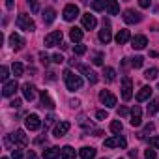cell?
Here are the masks:
<instances>
[{
    "label": "cell",
    "mask_w": 159,
    "mask_h": 159,
    "mask_svg": "<svg viewBox=\"0 0 159 159\" xmlns=\"http://www.w3.org/2000/svg\"><path fill=\"white\" fill-rule=\"evenodd\" d=\"M64 81H66L67 90H71V92L81 90V88H83V79L79 77V75H75V73H71L69 69H66V71H64Z\"/></svg>",
    "instance_id": "6da1fadb"
},
{
    "label": "cell",
    "mask_w": 159,
    "mask_h": 159,
    "mask_svg": "<svg viewBox=\"0 0 159 159\" xmlns=\"http://www.w3.org/2000/svg\"><path fill=\"white\" fill-rule=\"evenodd\" d=\"M15 25H17L21 30H26V32H34V30H36V23H34L32 17L26 15V13H21V15L17 17V21H15Z\"/></svg>",
    "instance_id": "7a4b0ae2"
},
{
    "label": "cell",
    "mask_w": 159,
    "mask_h": 159,
    "mask_svg": "<svg viewBox=\"0 0 159 159\" xmlns=\"http://www.w3.org/2000/svg\"><path fill=\"white\" fill-rule=\"evenodd\" d=\"M62 38H64L62 30H54V32H51V34L45 36L43 43H45V47H56V45L62 43Z\"/></svg>",
    "instance_id": "3957f363"
},
{
    "label": "cell",
    "mask_w": 159,
    "mask_h": 159,
    "mask_svg": "<svg viewBox=\"0 0 159 159\" xmlns=\"http://www.w3.org/2000/svg\"><path fill=\"white\" fill-rule=\"evenodd\" d=\"M112 39V30H111V23H109V19H103V26H101V30H99V41L101 43H109Z\"/></svg>",
    "instance_id": "277c9868"
},
{
    "label": "cell",
    "mask_w": 159,
    "mask_h": 159,
    "mask_svg": "<svg viewBox=\"0 0 159 159\" xmlns=\"http://www.w3.org/2000/svg\"><path fill=\"white\" fill-rule=\"evenodd\" d=\"M105 148H127V140L122 137V135H116V137H111V139H105Z\"/></svg>",
    "instance_id": "5b68a950"
},
{
    "label": "cell",
    "mask_w": 159,
    "mask_h": 159,
    "mask_svg": "<svg viewBox=\"0 0 159 159\" xmlns=\"http://www.w3.org/2000/svg\"><path fill=\"white\" fill-rule=\"evenodd\" d=\"M62 17H64L67 23L75 21V19L79 17V6H77V4H67V6L64 8V11H62Z\"/></svg>",
    "instance_id": "8992f818"
},
{
    "label": "cell",
    "mask_w": 159,
    "mask_h": 159,
    "mask_svg": "<svg viewBox=\"0 0 159 159\" xmlns=\"http://www.w3.org/2000/svg\"><path fill=\"white\" fill-rule=\"evenodd\" d=\"M99 101H101L105 107H109V109L116 107V96H114L112 92H109V90H101V92H99Z\"/></svg>",
    "instance_id": "52a82bcc"
},
{
    "label": "cell",
    "mask_w": 159,
    "mask_h": 159,
    "mask_svg": "<svg viewBox=\"0 0 159 159\" xmlns=\"http://www.w3.org/2000/svg\"><path fill=\"white\" fill-rule=\"evenodd\" d=\"M122 98H124L125 101H129V99L133 98V83H131V79H129L127 75L122 79Z\"/></svg>",
    "instance_id": "ba28073f"
},
{
    "label": "cell",
    "mask_w": 159,
    "mask_h": 159,
    "mask_svg": "<svg viewBox=\"0 0 159 159\" xmlns=\"http://www.w3.org/2000/svg\"><path fill=\"white\" fill-rule=\"evenodd\" d=\"M122 17H124V21H125L127 25H137V23L142 21V15H140L139 11H135V10H125Z\"/></svg>",
    "instance_id": "9c48e42d"
},
{
    "label": "cell",
    "mask_w": 159,
    "mask_h": 159,
    "mask_svg": "<svg viewBox=\"0 0 159 159\" xmlns=\"http://www.w3.org/2000/svg\"><path fill=\"white\" fill-rule=\"evenodd\" d=\"M77 69L81 71L83 75H86V79H88L92 84H96V83H98V73H96V71H92L86 64H79V66H77Z\"/></svg>",
    "instance_id": "30bf717a"
},
{
    "label": "cell",
    "mask_w": 159,
    "mask_h": 159,
    "mask_svg": "<svg viewBox=\"0 0 159 159\" xmlns=\"http://www.w3.org/2000/svg\"><path fill=\"white\" fill-rule=\"evenodd\" d=\"M129 122H131L133 127H139L142 124V109H140V105H135L131 109V120Z\"/></svg>",
    "instance_id": "8fae6325"
},
{
    "label": "cell",
    "mask_w": 159,
    "mask_h": 159,
    "mask_svg": "<svg viewBox=\"0 0 159 159\" xmlns=\"http://www.w3.org/2000/svg\"><path fill=\"white\" fill-rule=\"evenodd\" d=\"M25 125H26V129H30V131H38V129L41 127L39 116H38V114H28L26 120H25Z\"/></svg>",
    "instance_id": "7c38bea8"
},
{
    "label": "cell",
    "mask_w": 159,
    "mask_h": 159,
    "mask_svg": "<svg viewBox=\"0 0 159 159\" xmlns=\"http://www.w3.org/2000/svg\"><path fill=\"white\" fill-rule=\"evenodd\" d=\"M17 90H19V83L13 79V81H10V83L4 84V88H2V96H4V98H11Z\"/></svg>",
    "instance_id": "4fadbf2b"
},
{
    "label": "cell",
    "mask_w": 159,
    "mask_h": 159,
    "mask_svg": "<svg viewBox=\"0 0 159 159\" xmlns=\"http://www.w3.org/2000/svg\"><path fill=\"white\" fill-rule=\"evenodd\" d=\"M10 139H11L15 144H19V146H26V144H28V137L25 135V131H23V129H17L15 133H11V135H10Z\"/></svg>",
    "instance_id": "5bb4252c"
},
{
    "label": "cell",
    "mask_w": 159,
    "mask_h": 159,
    "mask_svg": "<svg viewBox=\"0 0 159 159\" xmlns=\"http://www.w3.org/2000/svg\"><path fill=\"white\" fill-rule=\"evenodd\" d=\"M69 129H71V124H69V122H60V124H56V125H54L52 135H54L56 139H60V137H64Z\"/></svg>",
    "instance_id": "9a60e30c"
},
{
    "label": "cell",
    "mask_w": 159,
    "mask_h": 159,
    "mask_svg": "<svg viewBox=\"0 0 159 159\" xmlns=\"http://www.w3.org/2000/svg\"><path fill=\"white\" fill-rule=\"evenodd\" d=\"M96 26H98V19H96L94 15H90V13H84V15H83V28L94 30Z\"/></svg>",
    "instance_id": "2e32d148"
},
{
    "label": "cell",
    "mask_w": 159,
    "mask_h": 159,
    "mask_svg": "<svg viewBox=\"0 0 159 159\" xmlns=\"http://www.w3.org/2000/svg\"><path fill=\"white\" fill-rule=\"evenodd\" d=\"M148 45V39H146V36H142V34H139V36H135V38H131V47L133 49H137V51H140V49H144Z\"/></svg>",
    "instance_id": "e0dca14e"
},
{
    "label": "cell",
    "mask_w": 159,
    "mask_h": 159,
    "mask_svg": "<svg viewBox=\"0 0 159 159\" xmlns=\"http://www.w3.org/2000/svg\"><path fill=\"white\" fill-rule=\"evenodd\" d=\"M62 155V148H56V146H51L47 150H43V159H58Z\"/></svg>",
    "instance_id": "ac0fdd59"
},
{
    "label": "cell",
    "mask_w": 159,
    "mask_h": 159,
    "mask_svg": "<svg viewBox=\"0 0 159 159\" xmlns=\"http://www.w3.org/2000/svg\"><path fill=\"white\" fill-rule=\"evenodd\" d=\"M23 96H25L26 101H32V99L36 98V88H34V84H30V83L23 84Z\"/></svg>",
    "instance_id": "d6986e66"
},
{
    "label": "cell",
    "mask_w": 159,
    "mask_h": 159,
    "mask_svg": "<svg viewBox=\"0 0 159 159\" xmlns=\"http://www.w3.org/2000/svg\"><path fill=\"white\" fill-rule=\"evenodd\" d=\"M152 92H153L152 86H142L140 92L137 94V101H140V103H142V101H148V99L152 98Z\"/></svg>",
    "instance_id": "ffe728a7"
},
{
    "label": "cell",
    "mask_w": 159,
    "mask_h": 159,
    "mask_svg": "<svg viewBox=\"0 0 159 159\" xmlns=\"http://www.w3.org/2000/svg\"><path fill=\"white\" fill-rule=\"evenodd\" d=\"M10 43H11V47H13L15 51H21V49L25 47V39H23L19 34H11V36H10Z\"/></svg>",
    "instance_id": "44dd1931"
},
{
    "label": "cell",
    "mask_w": 159,
    "mask_h": 159,
    "mask_svg": "<svg viewBox=\"0 0 159 159\" xmlns=\"http://www.w3.org/2000/svg\"><path fill=\"white\" fill-rule=\"evenodd\" d=\"M79 155H81V159H94V157H96V148L84 146V148L79 150Z\"/></svg>",
    "instance_id": "7402d4cb"
},
{
    "label": "cell",
    "mask_w": 159,
    "mask_h": 159,
    "mask_svg": "<svg viewBox=\"0 0 159 159\" xmlns=\"http://www.w3.org/2000/svg\"><path fill=\"white\" fill-rule=\"evenodd\" d=\"M129 39H131V34H129L127 28H122V30L116 34V43H118V45H124V43H127Z\"/></svg>",
    "instance_id": "603a6c76"
},
{
    "label": "cell",
    "mask_w": 159,
    "mask_h": 159,
    "mask_svg": "<svg viewBox=\"0 0 159 159\" xmlns=\"http://www.w3.org/2000/svg\"><path fill=\"white\" fill-rule=\"evenodd\" d=\"M105 11H107L109 15H118V13H120V4L116 2V0H109L107 6H105Z\"/></svg>",
    "instance_id": "cb8c5ba5"
},
{
    "label": "cell",
    "mask_w": 159,
    "mask_h": 159,
    "mask_svg": "<svg viewBox=\"0 0 159 159\" xmlns=\"http://www.w3.org/2000/svg\"><path fill=\"white\" fill-rule=\"evenodd\" d=\"M83 36H84L83 28H77V26H73V28L69 30V38H71V41H75L77 45H79V41L83 39Z\"/></svg>",
    "instance_id": "d4e9b609"
},
{
    "label": "cell",
    "mask_w": 159,
    "mask_h": 159,
    "mask_svg": "<svg viewBox=\"0 0 159 159\" xmlns=\"http://www.w3.org/2000/svg\"><path fill=\"white\" fill-rule=\"evenodd\" d=\"M39 98H41V105H43V107H47V109H54V101L51 99V96H49V92H45V90H41V94H39Z\"/></svg>",
    "instance_id": "484cf974"
},
{
    "label": "cell",
    "mask_w": 159,
    "mask_h": 159,
    "mask_svg": "<svg viewBox=\"0 0 159 159\" xmlns=\"http://www.w3.org/2000/svg\"><path fill=\"white\" fill-rule=\"evenodd\" d=\"M54 17H56V11H54L52 8H47V10L43 11V23H45V25H51V23L54 21Z\"/></svg>",
    "instance_id": "4316f807"
},
{
    "label": "cell",
    "mask_w": 159,
    "mask_h": 159,
    "mask_svg": "<svg viewBox=\"0 0 159 159\" xmlns=\"http://www.w3.org/2000/svg\"><path fill=\"white\" fill-rule=\"evenodd\" d=\"M103 77H105L107 83H112L116 79V69L114 67H103Z\"/></svg>",
    "instance_id": "83f0119b"
},
{
    "label": "cell",
    "mask_w": 159,
    "mask_h": 159,
    "mask_svg": "<svg viewBox=\"0 0 159 159\" xmlns=\"http://www.w3.org/2000/svg\"><path fill=\"white\" fill-rule=\"evenodd\" d=\"M157 75H159V69L157 67H148L144 71V79H148V81H155Z\"/></svg>",
    "instance_id": "f1b7e54d"
},
{
    "label": "cell",
    "mask_w": 159,
    "mask_h": 159,
    "mask_svg": "<svg viewBox=\"0 0 159 159\" xmlns=\"http://www.w3.org/2000/svg\"><path fill=\"white\" fill-rule=\"evenodd\" d=\"M157 109H159V98H153L148 105V116H153L157 112Z\"/></svg>",
    "instance_id": "f546056e"
},
{
    "label": "cell",
    "mask_w": 159,
    "mask_h": 159,
    "mask_svg": "<svg viewBox=\"0 0 159 159\" xmlns=\"http://www.w3.org/2000/svg\"><path fill=\"white\" fill-rule=\"evenodd\" d=\"M60 157H62V159H75V150H73L71 146H64Z\"/></svg>",
    "instance_id": "4dcf8cb0"
},
{
    "label": "cell",
    "mask_w": 159,
    "mask_h": 159,
    "mask_svg": "<svg viewBox=\"0 0 159 159\" xmlns=\"http://www.w3.org/2000/svg\"><path fill=\"white\" fill-rule=\"evenodd\" d=\"M11 69H13V75H15V77H21V75L25 73V66H23L21 62H15V64L11 66Z\"/></svg>",
    "instance_id": "1f68e13d"
},
{
    "label": "cell",
    "mask_w": 159,
    "mask_h": 159,
    "mask_svg": "<svg viewBox=\"0 0 159 159\" xmlns=\"http://www.w3.org/2000/svg\"><path fill=\"white\" fill-rule=\"evenodd\" d=\"M122 122H118V120H114V122H111V131L114 133V135H120L122 133Z\"/></svg>",
    "instance_id": "d6a6232c"
},
{
    "label": "cell",
    "mask_w": 159,
    "mask_h": 159,
    "mask_svg": "<svg viewBox=\"0 0 159 159\" xmlns=\"http://www.w3.org/2000/svg\"><path fill=\"white\" fill-rule=\"evenodd\" d=\"M86 51H88V47H86V45H81V43L73 47V54H77V56H83Z\"/></svg>",
    "instance_id": "836d02e7"
},
{
    "label": "cell",
    "mask_w": 159,
    "mask_h": 159,
    "mask_svg": "<svg viewBox=\"0 0 159 159\" xmlns=\"http://www.w3.org/2000/svg\"><path fill=\"white\" fill-rule=\"evenodd\" d=\"M8 77H10V71H8V67H6V66H2V67H0V81H2L4 84H6V83H10V81H8Z\"/></svg>",
    "instance_id": "e575fe53"
},
{
    "label": "cell",
    "mask_w": 159,
    "mask_h": 159,
    "mask_svg": "<svg viewBox=\"0 0 159 159\" xmlns=\"http://www.w3.org/2000/svg\"><path fill=\"white\" fill-rule=\"evenodd\" d=\"M142 64H144V58H142V56H135V58H131V67L139 69V67H142Z\"/></svg>",
    "instance_id": "d590c367"
},
{
    "label": "cell",
    "mask_w": 159,
    "mask_h": 159,
    "mask_svg": "<svg viewBox=\"0 0 159 159\" xmlns=\"http://www.w3.org/2000/svg\"><path fill=\"white\" fill-rule=\"evenodd\" d=\"M105 6H107L105 0H101V2H92V4H90V8H92L94 11H101V10H105Z\"/></svg>",
    "instance_id": "8d00e7d4"
},
{
    "label": "cell",
    "mask_w": 159,
    "mask_h": 159,
    "mask_svg": "<svg viewBox=\"0 0 159 159\" xmlns=\"http://www.w3.org/2000/svg\"><path fill=\"white\" fill-rule=\"evenodd\" d=\"M96 66H103V52H96L94 54V60H92Z\"/></svg>",
    "instance_id": "74e56055"
},
{
    "label": "cell",
    "mask_w": 159,
    "mask_h": 159,
    "mask_svg": "<svg viewBox=\"0 0 159 159\" xmlns=\"http://www.w3.org/2000/svg\"><path fill=\"white\" fill-rule=\"evenodd\" d=\"M39 62L43 64V66H49V62H51V58L45 54V52H39Z\"/></svg>",
    "instance_id": "f35d334b"
},
{
    "label": "cell",
    "mask_w": 159,
    "mask_h": 159,
    "mask_svg": "<svg viewBox=\"0 0 159 159\" xmlns=\"http://www.w3.org/2000/svg\"><path fill=\"white\" fill-rule=\"evenodd\" d=\"M96 118H98V120H107V118H109V112H107V111H98V112H96Z\"/></svg>",
    "instance_id": "ab89813d"
},
{
    "label": "cell",
    "mask_w": 159,
    "mask_h": 159,
    "mask_svg": "<svg viewBox=\"0 0 159 159\" xmlns=\"http://www.w3.org/2000/svg\"><path fill=\"white\" fill-rule=\"evenodd\" d=\"M25 155H23V150H13L11 152V159H23Z\"/></svg>",
    "instance_id": "60d3db41"
},
{
    "label": "cell",
    "mask_w": 159,
    "mask_h": 159,
    "mask_svg": "<svg viewBox=\"0 0 159 159\" xmlns=\"http://www.w3.org/2000/svg\"><path fill=\"white\" fill-rule=\"evenodd\" d=\"M150 146L155 148V150H159V137H152L150 139Z\"/></svg>",
    "instance_id": "b9f144b4"
},
{
    "label": "cell",
    "mask_w": 159,
    "mask_h": 159,
    "mask_svg": "<svg viewBox=\"0 0 159 159\" xmlns=\"http://www.w3.org/2000/svg\"><path fill=\"white\" fill-rule=\"evenodd\" d=\"M150 131H153V124H148V125L144 127V133H140V135H139V139H144V135H146V133H150Z\"/></svg>",
    "instance_id": "7bdbcfd3"
},
{
    "label": "cell",
    "mask_w": 159,
    "mask_h": 159,
    "mask_svg": "<svg viewBox=\"0 0 159 159\" xmlns=\"http://www.w3.org/2000/svg\"><path fill=\"white\" fill-rule=\"evenodd\" d=\"M52 62H54V64H62V62H64V56L56 52V54H52Z\"/></svg>",
    "instance_id": "ee69618b"
},
{
    "label": "cell",
    "mask_w": 159,
    "mask_h": 159,
    "mask_svg": "<svg viewBox=\"0 0 159 159\" xmlns=\"http://www.w3.org/2000/svg\"><path fill=\"white\" fill-rule=\"evenodd\" d=\"M129 112H131V111H129L127 107H120V109H118V116H127Z\"/></svg>",
    "instance_id": "f6af8a7d"
},
{
    "label": "cell",
    "mask_w": 159,
    "mask_h": 159,
    "mask_svg": "<svg viewBox=\"0 0 159 159\" xmlns=\"http://www.w3.org/2000/svg\"><path fill=\"white\" fill-rule=\"evenodd\" d=\"M52 122H54V116H52V114L45 118V125H43V127H45V131H47V127H49V125H52Z\"/></svg>",
    "instance_id": "bcb514c9"
},
{
    "label": "cell",
    "mask_w": 159,
    "mask_h": 159,
    "mask_svg": "<svg viewBox=\"0 0 159 159\" xmlns=\"http://www.w3.org/2000/svg\"><path fill=\"white\" fill-rule=\"evenodd\" d=\"M144 159H155V150H146Z\"/></svg>",
    "instance_id": "7dc6e473"
},
{
    "label": "cell",
    "mask_w": 159,
    "mask_h": 159,
    "mask_svg": "<svg viewBox=\"0 0 159 159\" xmlns=\"http://www.w3.org/2000/svg\"><path fill=\"white\" fill-rule=\"evenodd\" d=\"M30 10H32L34 13H38V11H39V4H38V2H30Z\"/></svg>",
    "instance_id": "c3c4849f"
},
{
    "label": "cell",
    "mask_w": 159,
    "mask_h": 159,
    "mask_svg": "<svg viewBox=\"0 0 159 159\" xmlns=\"http://www.w3.org/2000/svg\"><path fill=\"white\" fill-rule=\"evenodd\" d=\"M10 107H13V109H17V107H21V99H13V101L10 103Z\"/></svg>",
    "instance_id": "681fc988"
},
{
    "label": "cell",
    "mask_w": 159,
    "mask_h": 159,
    "mask_svg": "<svg viewBox=\"0 0 159 159\" xmlns=\"http://www.w3.org/2000/svg\"><path fill=\"white\" fill-rule=\"evenodd\" d=\"M139 6H140V8H150V0H140Z\"/></svg>",
    "instance_id": "f907efd6"
},
{
    "label": "cell",
    "mask_w": 159,
    "mask_h": 159,
    "mask_svg": "<svg viewBox=\"0 0 159 159\" xmlns=\"http://www.w3.org/2000/svg\"><path fill=\"white\" fill-rule=\"evenodd\" d=\"M47 81H51V83H52V81H56V73H52V71H51V73H47Z\"/></svg>",
    "instance_id": "816d5d0a"
},
{
    "label": "cell",
    "mask_w": 159,
    "mask_h": 159,
    "mask_svg": "<svg viewBox=\"0 0 159 159\" xmlns=\"http://www.w3.org/2000/svg\"><path fill=\"white\" fill-rule=\"evenodd\" d=\"M69 105H71V107H79V105H81V101H79V99H71Z\"/></svg>",
    "instance_id": "f5cc1de1"
},
{
    "label": "cell",
    "mask_w": 159,
    "mask_h": 159,
    "mask_svg": "<svg viewBox=\"0 0 159 159\" xmlns=\"http://www.w3.org/2000/svg\"><path fill=\"white\" fill-rule=\"evenodd\" d=\"M26 159H38V155H36V153H34V152L30 150V152H28V157H26Z\"/></svg>",
    "instance_id": "db71d44e"
},
{
    "label": "cell",
    "mask_w": 159,
    "mask_h": 159,
    "mask_svg": "<svg viewBox=\"0 0 159 159\" xmlns=\"http://www.w3.org/2000/svg\"><path fill=\"white\" fill-rule=\"evenodd\" d=\"M150 56H152V58H159V52H157V51H152Z\"/></svg>",
    "instance_id": "11a10c76"
},
{
    "label": "cell",
    "mask_w": 159,
    "mask_h": 159,
    "mask_svg": "<svg viewBox=\"0 0 159 159\" xmlns=\"http://www.w3.org/2000/svg\"><path fill=\"white\" fill-rule=\"evenodd\" d=\"M2 159H8V157H2Z\"/></svg>",
    "instance_id": "9f6ffc18"
},
{
    "label": "cell",
    "mask_w": 159,
    "mask_h": 159,
    "mask_svg": "<svg viewBox=\"0 0 159 159\" xmlns=\"http://www.w3.org/2000/svg\"><path fill=\"white\" fill-rule=\"evenodd\" d=\"M103 159H105V157H103Z\"/></svg>",
    "instance_id": "6f0895ef"
}]
</instances>
